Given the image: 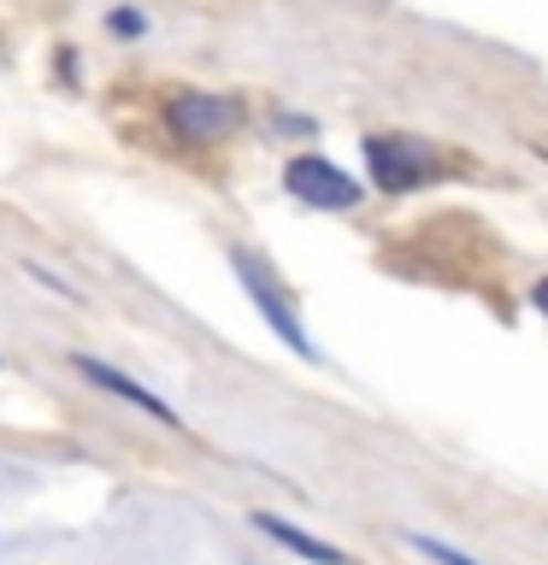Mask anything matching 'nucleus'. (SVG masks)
Wrapping results in <instances>:
<instances>
[{"mask_svg":"<svg viewBox=\"0 0 548 565\" xmlns=\"http://www.w3.org/2000/svg\"><path fill=\"white\" fill-rule=\"evenodd\" d=\"M230 265H236V282H242V295L260 307V318L277 330V342L283 348H295L301 360H318V348H313V335H307V324H301V312H289V300L277 295V282H272V271L247 254V247H230Z\"/></svg>","mask_w":548,"mask_h":565,"instance_id":"2","label":"nucleus"},{"mask_svg":"<svg viewBox=\"0 0 548 565\" xmlns=\"http://www.w3.org/2000/svg\"><path fill=\"white\" fill-rule=\"evenodd\" d=\"M283 183H289L295 201L325 206V212H348V206H360V201H366L360 177H348L342 166H330V159H318V153H301V159H289Z\"/></svg>","mask_w":548,"mask_h":565,"instance_id":"3","label":"nucleus"},{"mask_svg":"<svg viewBox=\"0 0 548 565\" xmlns=\"http://www.w3.org/2000/svg\"><path fill=\"white\" fill-rule=\"evenodd\" d=\"M30 277L42 282V289H53V295H65V300H83V295L71 289V282H65V277H53V271H42V265H30Z\"/></svg>","mask_w":548,"mask_h":565,"instance_id":"8","label":"nucleus"},{"mask_svg":"<svg viewBox=\"0 0 548 565\" xmlns=\"http://www.w3.org/2000/svg\"><path fill=\"white\" fill-rule=\"evenodd\" d=\"M106 24H113L118 35H141V12H136V7H118L113 18H106Z\"/></svg>","mask_w":548,"mask_h":565,"instance_id":"9","label":"nucleus"},{"mask_svg":"<svg viewBox=\"0 0 548 565\" xmlns=\"http://www.w3.org/2000/svg\"><path fill=\"white\" fill-rule=\"evenodd\" d=\"M537 307H542V312H548V282H542V289H537Z\"/></svg>","mask_w":548,"mask_h":565,"instance_id":"10","label":"nucleus"},{"mask_svg":"<svg viewBox=\"0 0 548 565\" xmlns=\"http://www.w3.org/2000/svg\"><path fill=\"white\" fill-rule=\"evenodd\" d=\"M401 542L413 547V554H424V559H431V565H484V559L460 554L454 542H442V536H424V530H401Z\"/></svg>","mask_w":548,"mask_h":565,"instance_id":"7","label":"nucleus"},{"mask_svg":"<svg viewBox=\"0 0 548 565\" xmlns=\"http://www.w3.org/2000/svg\"><path fill=\"white\" fill-rule=\"evenodd\" d=\"M166 124H171L177 141H189V148H201V141H224L242 124V100L219 95V88H177V95L166 100Z\"/></svg>","mask_w":548,"mask_h":565,"instance_id":"1","label":"nucleus"},{"mask_svg":"<svg viewBox=\"0 0 548 565\" xmlns=\"http://www.w3.org/2000/svg\"><path fill=\"white\" fill-rule=\"evenodd\" d=\"M366 166H371V183L378 189H419L431 177L436 153L419 136H366Z\"/></svg>","mask_w":548,"mask_h":565,"instance_id":"4","label":"nucleus"},{"mask_svg":"<svg viewBox=\"0 0 548 565\" xmlns=\"http://www.w3.org/2000/svg\"><path fill=\"white\" fill-rule=\"evenodd\" d=\"M254 524L265 530L272 542H283L289 554H301V559H313V565H354L342 547H330V542H318L313 530H301V524H289V519H277V512H254Z\"/></svg>","mask_w":548,"mask_h":565,"instance_id":"6","label":"nucleus"},{"mask_svg":"<svg viewBox=\"0 0 548 565\" xmlns=\"http://www.w3.org/2000/svg\"><path fill=\"white\" fill-rule=\"evenodd\" d=\"M71 365H77V371H83V377L95 383V388H106V395H118V401H130V406H141V413H148L154 424H166V430H183V418H177L171 406H166V401L154 395V388H141L136 377H124L118 365H106V360H95V353H71Z\"/></svg>","mask_w":548,"mask_h":565,"instance_id":"5","label":"nucleus"}]
</instances>
